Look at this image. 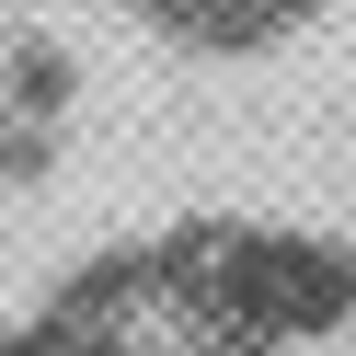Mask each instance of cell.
<instances>
[{"label":"cell","mask_w":356,"mask_h":356,"mask_svg":"<svg viewBox=\"0 0 356 356\" xmlns=\"http://www.w3.org/2000/svg\"><path fill=\"white\" fill-rule=\"evenodd\" d=\"M70 115H81V47L58 35V12L0 0V195L58 172Z\"/></svg>","instance_id":"6da1fadb"},{"label":"cell","mask_w":356,"mask_h":356,"mask_svg":"<svg viewBox=\"0 0 356 356\" xmlns=\"http://www.w3.org/2000/svg\"><path fill=\"white\" fill-rule=\"evenodd\" d=\"M24 12H115L127 35L172 58H207V70H253V58L299 47L322 24V0H24Z\"/></svg>","instance_id":"7a4b0ae2"},{"label":"cell","mask_w":356,"mask_h":356,"mask_svg":"<svg viewBox=\"0 0 356 356\" xmlns=\"http://www.w3.org/2000/svg\"><path fill=\"white\" fill-rule=\"evenodd\" d=\"M0 356H24V322H0Z\"/></svg>","instance_id":"3957f363"}]
</instances>
